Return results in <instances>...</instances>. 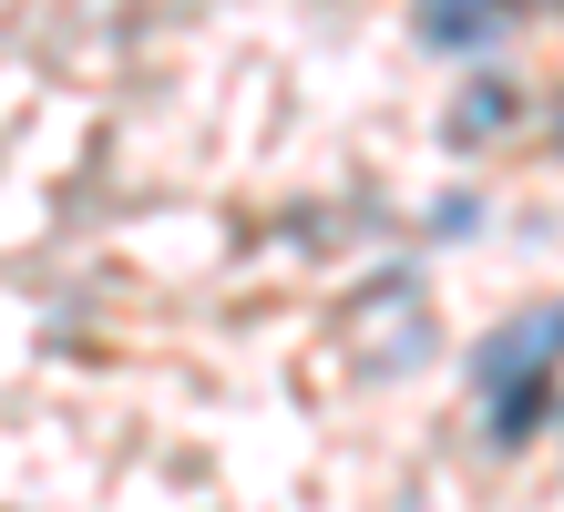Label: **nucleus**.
<instances>
[{
  "label": "nucleus",
  "instance_id": "obj_2",
  "mask_svg": "<svg viewBox=\"0 0 564 512\" xmlns=\"http://www.w3.org/2000/svg\"><path fill=\"white\" fill-rule=\"evenodd\" d=\"M411 31L431 52H492L513 31V0H411Z\"/></svg>",
  "mask_w": 564,
  "mask_h": 512
},
{
  "label": "nucleus",
  "instance_id": "obj_4",
  "mask_svg": "<svg viewBox=\"0 0 564 512\" xmlns=\"http://www.w3.org/2000/svg\"><path fill=\"white\" fill-rule=\"evenodd\" d=\"M513 11H523V0H513ZM544 11H564V0H544Z\"/></svg>",
  "mask_w": 564,
  "mask_h": 512
},
{
  "label": "nucleus",
  "instance_id": "obj_3",
  "mask_svg": "<svg viewBox=\"0 0 564 512\" xmlns=\"http://www.w3.org/2000/svg\"><path fill=\"white\" fill-rule=\"evenodd\" d=\"M503 123H513V83H473L452 102V144H492Z\"/></svg>",
  "mask_w": 564,
  "mask_h": 512
},
{
  "label": "nucleus",
  "instance_id": "obj_5",
  "mask_svg": "<svg viewBox=\"0 0 564 512\" xmlns=\"http://www.w3.org/2000/svg\"><path fill=\"white\" fill-rule=\"evenodd\" d=\"M554 133H564V113H554Z\"/></svg>",
  "mask_w": 564,
  "mask_h": 512
},
{
  "label": "nucleus",
  "instance_id": "obj_1",
  "mask_svg": "<svg viewBox=\"0 0 564 512\" xmlns=\"http://www.w3.org/2000/svg\"><path fill=\"white\" fill-rule=\"evenodd\" d=\"M554 380H564V297L513 307L503 328L473 338V400H482V431L503 440V451L554 421Z\"/></svg>",
  "mask_w": 564,
  "mask_h": 512
}]
</instances>
